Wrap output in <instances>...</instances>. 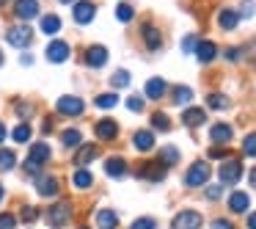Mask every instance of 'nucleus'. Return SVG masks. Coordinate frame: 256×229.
Segmentation results:
<instances>
[{
  "label": "nucleus",
  "instance_id": "nucleus-31",
  "mask_svg": "<svg viewBox=\"0 0 256 229\" xmlns=\"http://www.w3.org/2000/svg\"><path fill=\"white\" fill-rule=\"evenodd\" d=\"M116 17H118V23H130V20L135 17V9L130 6V3H118V6H116Z\"/></svg>",
  "mask_w": 256,
  "mask_h": 229
},
{
  "label": "nucleus",
  "instance_id": "nucleus-3",
  "mask_svg": "<svg viewBox=\"0 0 256 229\" xmlns=\"http://www.w3.org/2000/svg\"><path fill=\"white\" fill-rule=\"evenodd\" d=\"M210 174H212L210 163L198 160V163H193V166L184 171V185H188V188H201V185H206Z\"/></svg>",
  "mask_w": 256,
  "mask_h": 229
},
{
  "label": "nucleus",
  "instance_id": "nucleus-38",
  "mask_svg": "<svg viewBox=\"0 0 256 229\" xmlns=\"http://www.w3.org/2000/svg\"><path fill=\"white\" fill-rule=\"evenodd\" d=\"M242 152H245L248 157H256V133L245 135V141H242Z\"/></svg>",
  "mask_w": 256,
  "mask_h": 229
},
{
  "label": "nucleus",
  "instance_id": "nucleus-41",
  "mask_svg": "<svg viewBox=\"0 0 256 229\" xmlns=\"http://www.w3.org/2000/svg\"><path fill=\"white\" fill-rule=\"evenodd\" d=\"M17 226V215L12 212H0V229H14Z\"/></svg>",
  "mask_w": 256,
  "mask_h": 229
},
{
  "label": "nucleus",
  "instance_id": "nucleus-33",
  "mask_svg": "<svg viewBox=\"0 0 256 229\" xmlns=\"http://www.w3.org/2000/svg\"><path fill=\"white\" fill-rule=\"evenodd\" d=\"M130 80H132V75H130L127 69H118V72L110 78V83L116 86V89H124V86H130Z\"/></svg>",
  "mask_w": 256,
  "mask_h": 229
},
{
  "label": "nucleus",
  "instance_id": "nucleus-20",
  "mask_svg": "<svg viewBox=\"0 0 256 229\" xmlns=\"http://www.w3.org/2000/svg\"><path fill=\"white\" fill-rule=\"evenodd\" d=\"M166 80H160V78H152V80H146V97L149 100H162L166 97Z\"/></svg>",
  "mask_w": 256,
  "mask_h": 229
},
{
  "label": "nucleus",
  "instance_id": "nucleus-12",
  "mask_svg": "<svg viewBox=\"0 0 256 229\" xmlns=\"http://www.w3.org/2000/svg\"><path fill=\"white\" fill-rule=\"evenodd\" d=\"M232 135H234V130L228 127L226 122H218V124H212V130H210V138L215 141L218 146H228V141H232Z\"/></svg>",
  "mask_w": 256,
  "mask_h": 229
},
{
  "label": "nucleus",
  "instance_id": "nucleus-48",
  "mask_svg": "<svg viewBox=\"0 0 256 229\" xmlns=\"http://www.w3.org/2000/svg\"><path fill=\"white\" fill-rule=\"evenodd\" d=\"M17 113H22V116H28V113H30V105H17Z\"/></svg>",
  "mask_w": 256,
  "mask_h": 229
},
{
  "label": "nucleus",
  "instance_id": "nucleus-26",
  "mask_svg": "<svg viewBox=\"0 0 256 229\" xmlns=\"http://www.w3.org/2000/svg\"><path fill=\"white\" fill-rule=\"evenodd\" d=\"M58 31H61V17H56V14H44V17H42V34L56 36Z\"/></svg>",
  "mask_w": 256,
  "mask_h": 229
},
{
  "label": "nucleus",
  "instance_id": "nucleus-29",
  "mask_svg": "<svg viewBox=\"0 0 256 229\" xmlns=\"http://www.w3.org/2000/svg\"><path fill=\"white\" fill-rule=\"evenodd\" d=\"M190 100H193V89H188V86H176L174 89V102L176 105H188Z\"/></svg>",
  "mask_w": 256,
  "mask_h": 229
},
{
  "label": "nucleus",
  "instance_id": "nucleus-32",
  "mask_svg": "<svg viewBox=\"0 0 256 229\" xmlns=\"http://www.w3.org/2000/svg\"><path fill=\"white\" fill-rule=\"evenodd\" d=\"M152 127L160 130V133H168V130H171V122H168L166 113H154V116H152Z\"/></svg>",
  "mask_w": 256,
  "mask_h": 229
},
{
  "label": "nucleus",
  "instance_id": "nucleus-47",
  "mask_svg": "<svg viewBox=\"0 0 256 229\" xmlns=\"http://www.w3.org/2000/svg\"><path fill=\"white\" fill-rule=\"evenodd\" d=\"M240 53H242L240 47H228V50H226V58H228V61H240Z\"/></svg>",
  "mask_w": 256,
  "mask_h": 229
},
{
  "label": "nucleus",
  "instance_id": "nucleus-22",
  "mask_svg": "<svg viewBox=\"0 0 256 229\" xmlns=\"http://www.w3.org/2000/svg\"><path fill=\"white\" fill-rule=\"evenodd\" d=\"M240 23V14L234 12V9H223L220 14H218V25H220L223 31H234Z\"/></svg>",
  "mask_w": 256,
  "mask_h": 229
},
{
  "label": "nucleus",
  "instance_id": "nucleus-51",
  "mask_svg": "<svg viewBox=\"0 0 256 229\" xmlns=\"http://www.w3.org/2000/svg\"><path fill=\"white\" fill-rule=\"evenodd\" d=\"M3 141H6V124L0 122V144H3Z\"/></svg>",
  "mask_w": 256,
  "mask_h": 229
},
{
  "label": "nucleus",
  "instance_id": "nucleus-25",
  "mask_svg": "<svg viewBox=\"0 0 256 229\" xmlns=\"http://www.w3.org/2000/svg\"><path fill=\"white\" fill-rule=\"evenodd\" d=\"M144 42H146V47H149V50H160V47H162L160 31L152 28V25H144Z\"/></svg>",
  "mask_w": 256,
  "mask_h": 229
},
{
  "label": "nucleus",
  "instance_id": "nucleus-17",
  "mask_svg": "<svg viewBox=\"0 0 256 229\" xmlns=\"http://www.w3.org/2000/svg\"><path fill=\"white\" fill-rule=\"evenodd\" d=\"M250 207V196L245 193V190H234L232 196H228V210L232 212H245Z\"/></svg>",
  "mask_w": 256,
  "mask_h": 229
},
{
  "label": "nucleus",
  "instance_id": "nucleus-8",
  "mask_svg": "<svg viewBox=\"0 0 256 229\" xmlns=\"http://www.w3.org/2000/svg\"><path fill=\"white\" fill-rule=\"evenodd\" d=\"M36 190H39V196H44V199H52V196H58L61 185H58V179L50 177V174H39V179H36Z\"/></svg>",
  "mask_w": 256,
  "mask_h": 229
},
{
  "label": "nucleus",
  "instance_id": "nucleus-55",
  "mask_svg": "<svg viewBox=\"0 0 256 229\" xmlns=\"http://www.w3.org/2000/svg\"><path fill=\"white\" fill-rule=\"evenodd\" d=\"M3 3H6V0H0V6H3Z\"/></svg>",
  "mask_w": 256,
  "mask_h": 229
},
{
  "label": "nucleus",
  "instance_id": "nucleus-6",
  "mask_svg": "<svg viewBox=\"0 0 256 229\" xmlns=\"http://www.w3.org/2000/svg\"><path fill=\"white\" fill-rule=\"evenodd\" d=\"M218 177H220L223 185H237L240 177H242V163L240 160H226L220 168H218Z\"/></svg>",
  "mask_w": 256,
  "mask_h": 229
},
{
  "label": "nucleus",
  "instance_id": "nucleus-50",
  "mask_svg": "<svg viewBox=\"0 0 256 229\" xmlns=\"http://www.w3.org/2000/svg\"><path fill=\"white\" fill-rule=\"evenodd\" d=\"M248 179H250V185H254V188H256V166H254V168H250V174H248Z\"/></svg>",
  "mask_w": 256,
  "mask_h": 229
},
{
  "label": "nucleus",
  "instance_id": "nucleus-30",
  "mask_svg": "<svg viewBox=\"0 0 256 229\" xmlns=\"http://www.w3.org/2000/svg\"><path fill=\"white\" fill-rule=\"evenodd\" d=\"M14 163H17V155L12 149H0V171H12Z\"/></svg>",
  "mask_w": 256,
  "mask_h": 229
},
{
  "label": "nucleus",
  "instance_id": "nucleus-35",
  "mask_svg": "<svg viewBox=\"0 0 256 229\" xmlns=\"http://www.w3.org/2000/svg\"><path fill=\"white\" fill-rule=\"evenodd\" d=\"M206 105L215 108V111H226V108H228V100H226L223 94H210V97H206Z\"/></svg>",
  "mask_w": 256,
  "mask_h": 229
},
{
  "label": "nucleus",
  "instance_id": "nucleus-46",
  "mask_svg": "<svg viewBox=\"0 0 256 229\" xmlns=\"http://www.w3.org/2000/svg\"><path fill=\"white\" fill-rule=\"evenodd\" d=\"M254 3H250V0H248V3H242V12H237L240 14V17H254Z\"/></svg>",
  "mask_w": 256,
  "mask_h": 229
},
{
  "label": "nucleus",
  "instance_id": "nucleus-13",
  "mask_svg": "<svg viewBox=\"0 0 256 229\" xmlns=\"http://www.w3.org/2000/svg\"><path fill=\"white\" fill-rule=\"evenodd\" d=\"M166 168L168 166H162L160 160L157 163H144V166L138 168V174L146 177V179H152V182H160V179H166Z\"/></svg>",
  "mask_w": 256,
  "mask_h": 229
},
{
  "label": "nucleus",
  "instance_id": "nucleus-7",
  "mask_svg": "<svg viewBox=\"0 0 256 229\" xmlns=\"http://www.w3.org/2000/svg\"><path fill=\"white\" fill-rule=\"evenodd\" d=\"M83 111H86V102L74 94H66L58 100V113H64V116H80Z\"/></svg>",
  "mask_w": 256,
  "mask_h": 229
},
{
  "label": "nucleus",
  "instance_id": "nucleus-34",
  "mask_svg": "<svg viewBox=\"0 0 256 229\" xmlns=\"http://www.w3.org/2000/svg\"><path fill=\"white\" fill-rule=\"evenodd\" d=\"M12 135H14L17 144H28V141H30V127H28V124H17Z\"/></svg>",
  "mask_w": 256,
  "mask_h": 229
},
{
  "label": "nucleus",
  "instance_id": "nucleus-42",
  "mask_svg": "<svg viewBox=\"0 0 256 229\" xmlns=\"http://www.w3.org/2000/svg\"><path fill=\"white\" fill-rule=\"evenodd\" d=\"M127 108H130L132 113H140V111H144V97H130V100H127Z\"/></svg>",
  "mask_w": 256,
  "mask_h": 229
},
{
  "label": "nucleus",
  "instance_id": "nucleus-19",
  "mask_svg": "<svg viewBox=\"0 0 256 229\" xmlns=\"http://www.w3.org/2000/svg\"><path fill=\"white\" fill-rule=\"evenodd\" d=\"M215 56H218L215 42H198V45H196V58H198L201 64H210Z\"/></svg>",
  "mask_w": 256,
  "mask_h": 229
},
{
  "label": "nucleus",
  "instance_id": "nucleus-43",
  "mask_svg": "<svg viewBox=\"0 0 256 229\" xmlns=\"http://www.w3.org/2000/svg\"><path fill=\"white\" fill-rule=\"evenodd\" d=\"M220 193H223V185H210V188H206V199L210 201L220 199Z\"/></svg>",
  "mask_w": 256,
  "mask_h": 229
},
{
  "label": "nucleus",
  "instance_id": "nucleus-37",
  "mask_svg": "<svg viewBox=\"0 0 256 229\" xmlns=\"http://www.w3.org/2000/svg\"><path fill=\"white\" fill-rule=\"evenodd\" d=\"M116 102H118L116 94H100L96 97V108H108V111H110V108H116Z\"/></svg>",
  "mask_w": 256,
  "mask_h": 229
},
{
  "label": "nucleus",
  "instance_id": "nucleus-1",
  "mask_svg": "<svg viewBox=\"0 0 256 229\" xmlns=\"http://www.w3.org/2000/svg\"><path fill=\"white\" fill-rule=\"evenodd\" d=\"M44 218H47V223H50L52 229H61V226H66V223L72 221V204H69V201H58V204L47 207Z\"/></svg>",
  "mask_w": 256,
  "mask_h": 229
},
{
  "label": "nucleus",
  "instance_id": "nucleus-27",
  "mask_svg": "<svg viewBox=\"0 0 256 229\" xmlns=\"http://www.w3.org/2000/svg\"><path fill=\"white\" fill-rule=\"evenodd\" d=\"M72 182H74V188L88 190L91 185H94V177H91V171H88V168H78V171H74V177H72Z\"/></svg>",
  "mask_w": 256,
  "mask_h": 229
},
{
  "label": "nucleus",
  "instance_id": "nucleus-40",
  "mask_svg": "<svg viewBox=\"0 0 256 229\" xmlns=\"http://www.w3.org/2000/svg\"><path fill=\"white\" fill-rule=\"evenodd\" d=\"M130 229H157V221L154 218H135Z\"/></svg>",
  "mask_w": 256,
  "mask_h": 229
},
{
  "label": "nucleus",
  "instance_id": "nucleus-23",
  "mask_svg": "<svg viewBox=\"0 0 256 229\" xmlns=\"http://www.w3.org/2000/svg\"><path fill=\"white\" fill-rule=\"evenodd\" d=\"M116 223H118V215L113 210L102 207V210L96 212V226H100V229H116Z\"/></svg>",
  "mask_w": 256,
  "mask_h": 229
},
{
  "label": "nucleus",
  "instance_id": "nucleus-36",
  "mask_svg": "<svg viewBox=\"0 0 256 229\" xmlns=\"http://www.w3.org/2000/svg\"><path fill=\"white\" fill-rule=\"evenodd\" d=\"M179 160V149H174V146H166V149L160 152V163L162 166H171V163Z\"/></svg>",
  "mask_w": 256,
  "mask_h": 229
},
{
  "label": "nucleus",
  "instance_id": "nucleus-54",
  "mask_svg": "<svg viewBox=\"0 0 256 229\" xmlns=\"http://www.w3.org/2000/svg\"><path fill=\"white\" fill-rule=\"evenodd\" d=\"M61 3H72V0H61Z\"/></svg>",
  "mask_w": 256,
  "mask_h": 229
},
{
  "label": "nucleus",
  "instance_id": "nucleus-5",
  "mask_svg": "<svg viewBox=\"0 0 256 229\" xmlns=\"http://www.w3.org/2000/svg\"><path fill=\"white\" fill-rule=\"evenodd\" d=\"M6 39H8V45L12 47H28L30 42H34V31L28 28V25H17V28H8L6 31Z\"/></svg>",
  "mask_w": 256,
  "mask_h": 229
},
{
  "label": "nucleus",
  "instance_id": "nucleus-18",
  "mask_svg": "<svg viewBox=\"0 0 256 229\" xmlns=\"http://www.w3.org/2000/svg\"><path fill=\"white\" fill-rule=\"evenodd\" d=\"M105 174L113 177V179L124 177V174H127V163H124V157H108L105 160Z\"/></svg>",
  "mask_w": 256,
  "mask_h": 229
},
{
  "label": "nucleus",
  "instance_id": "nucleus-9",
  "mask_svg": "<svg viewBox=\"0 0 256 229\" xmlns=\"http://www.w3.org/2000/svg\"><path fill=\"white\" fill-rule=\"evenodd\" d=\"M86 67H91V69H100V67H105L108 64V50L102 45H94V47H88L86 50Z\"/></svg>",
  "mask_w": 256,
  "mask_h": 229
},
{
  "label": "nucleus",
  "instance_id": "nucleus-2",
  "mask_svg": "<svg viewBox=\"0 0 256 229\" xmlns=\"http://www.w3.org/2000/svg\"><path fill=\"white\" fill-rule=\"evenodd\" d=\"M50 160V146L42 141V144H34L30 146V155H28V160H25V171L28 174H39L42 171V166Z\"/></svg>",
  "mask_w": 256,
  "mask_h": 229
},
{
  "label": "nucleus",
  "instance_id": "nucleus-15",
  "mask_svg": "<svg viewBox=\"0 0 256 229\" xmlns=\"http://www.w3.org/2000/svg\"><path fill=\"white\" fill-rule=\"evenodd\" d=\"M69 53H72V50H69V45H66V42H61V39H58V42H52V45L47 47V58H50L52 64L66 61V58H69Z\"/></svg>",
  "mask_w": 256,
  "mask_h": 229
},
{
  "label": "nucleus",
  "instance_id": "nucleus-39",
  "mask_svg": "<svg viewBox=\"0 0 256 229\" xmlns=\"http://www.w3.org/2000/svg\"><path fill=\"white\" fill-rule=\"evenodd\" d=\"M39 215H42V210H39V207H25V210H22V215H20V221H22V223H34Z\"/></svg>",
  "mask_w": 256,
  "mask_h": 229
},
{
  "label": "nucleus",
  "instance_id": "nucleus-14",
  "mask_svg": "<svg viewBox=\"0 0 256 229\" xmlns=\"http://www.w3.org/2000/svg\"><path fill=\"white\" fill-rule=\"evenodd\" d=\"M14 14L20 20H34V17H39V3L36 0H17L14 3Z\"/></svg>",
  "mask_w": 256,
  "mask_h": 229
},
{
  "label": "nucleus",
  "instance_id": "nucleus-49",
  "mask_svg": "<svg viewBox=\"0 0 256 229\" xmlns=\"http://www.w3.org/2000/svg\"><path fill=\"white\" fill-rule=\"evenodd\" d=\"M248 229H256V212H250V215H248Z\"/></svg>",
  "mask_w": 256,
  "mask_h": 229
},
{
  "label": "nucleus",
  "instance_id": "nucleus-45",
  "mask_svg": "<svg viewBox=\"0 0 256 229\" xmlns=\"http://www.w3.org/2000/svg\"><path fill=\"white\" fill-rule=\"evenodd\" d=\"M212 229H234V226H232V221H226V218H215V221H212Z\"/></svg>",
  "mask_w": 256,
  "mask_h": 229
},
{
  "label": "nucleus",
  "instance_id": "nucleus-11",
  "mask_svg": "<svg viewBox=\"0 0 256 229\" xmlns=\"http://www.w3.org/2000/svg\"><path fill=\"white\" fill-rule=\"evenodd\" d=\"M94 133H96V138H100V141H113L118 135V124L113 122V119H100L96 127H94Z\"/></svg>",
  "mask_w": 256,
  "mask_h": 229
},
{
  "label": "nucleus",
  "instance_id": "nucleus-24",
  "mask_svg": "<svg viewBox=\"0 0 256 229\" xmlns=\"http://www.w3.org/2000/svg\"><path fill=\"white\" fill-rule=\"evenodd\" d=\"M96 155H100V149H96L94 144L80 146V149H78V155H74V163H78V166H88L91 160H96Z\"/></svg>",
  "mask_w": 256,
  "mask_h": 229
},
{
  "label": "nucleus",
  "instance_id": "nucleus-4",
  "mask_svg": "<svg viewBox=\"0 0 256 229\" xmlns=\"http://www.w3.org/2000/svg\"><path fill=\"white\" fill-rule=\"evenodd\" d=\"M201 223H204L201 212H196V210H182V212H176V215H174L171 229H201Z\"/></svg>",
  "mask_w": 256,
  "mask_h": 229
},
{
  "label": "nucleus",
  "instance_id": "nucleus-44",
  "mask_svg": "<svg viewBox=\"0 0 256 229\" xmlns=\"http://www.w3.org/2000/svg\"><path fill=\"white\" fill-rule=\"evenodd\" d=\"M196 45H198V42H196V36H184V39H182V50L184 53H193Z\"/></svg>",
  "mask_w": 256,
  "mask_h": 229
},
{
  "label": "nucleus",
  "instance_id": "nucleus-21",
  "mask_svg": "<svg viewBox=\"0 0 256 229\" xmlns=\"http://www.w3.org/2000/svg\"><path fill=\"white\" fill-rule=\"evenodd\" d=\"M182 122L188 124V127H198V124H204L206 122L204 108H188V111L182 113Z\"/></svg>",
  "mask_w": 256,
  "mask_h": 229
},
{
  "label": "nucleus",
  "instance_id": "nucleus-28",
  "mask_svg": "<svg viewBox=\"0 0 256 229\" xmlns=\"http://www.w3.org/2000/svg\"><path fill=\"white\" fill-rule=\"evenodd\" d=\"M80 141H83L80 130H64V133H61V144L66 146V149H78Z\"/></svg>",
  "mask_w": 256,
  "mask_h": 229
},
{
  "label": "nucleus",
  "instance_id": "nucleus-10",
  "mask_svg": "<svg viewBox=\"0 0 256 229\" xmlns=\"http://www.w3.org/2000/svg\"><path fill=\"white\" fill-rule=\"evenodd\" d=\"M96 9L91 0H80V3H74V23L78 25H88L91 20H94Z\"/></svg>",
  "mask_w": 256,
  "mask_h": 229
},
{
  "label": "nucleus",
  "instance_id": "nucleus-52",
  "mask_svg": "<svg viewBox=\"0 0 256 229\" xmlns=\"http://www.w3.org/2000/svg\"><path fill=\"white\" fill-rule=\"evenodd\" d=\"M3 196H6V193H3V185H0V201H3Z\"/></svg>",
  "mask_w": 256,
  "mask_h": 229
},
{
  "label": "nucleus",
  "instance_id": "nucleus-16",
  "mask_svg": "<svg viewBox=\"0 0 256 229\" xmlns=\"http://www.w3.org/2000/svg\"><path fill=\"white\" fill-rule=\"evenodd\" d=\"M132 144L138 152H152L154 149V133H152V130H138V133L132 135Z\"/></svg>",
  "mask_w": 256,
  "mask_h": 229
},
{
  "label": "nucleus",
  "instance_id": "nucleus-53",
  "mask_svg": "<svg viewBox=\"0 0 256 229\" xmlns=\"http://www.w3.org/2000/svg\"><path fill=\"white\" fill-rule=\"evenodd\" d=\"M0 67H3V53H0Z\"/></svg>",
  "mask_w": 256,
  "mask_h": 229
}]
</instances>
